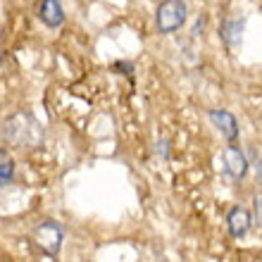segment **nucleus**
<instances>
[{
	"label": "nucleus",
	"instance_id": "3",
	"mask_svg": "<svg viewBox=\"0 0 262 262\" xmlns=\"http://www.w3.org/2000/svg\"><path fill=\"white\" fill-rule=\"evenodd\" d=\"M34 241L43 253L57 255V250L62 246V227L57 222H43L34 229Z\"/></svg>",
	"mask_w": 262,
	"mask_h": 262
},
{
	"label": "nucleus",
	"instance_id": "7",
	"mask_svg": "<svg viewBox=\"0 0 262 262\" xmlns=\"http://www.w3.org/2000/svg\"><path fill=\"white\" fill-rule=\"evenodd\" d=\"M38 14H41L43 24H48V27H60L64 21V12L60 7V0H43Z\"/></svg>",
	"mask_w": 262,
	"mask_h": 262
},
{
	"label": "nucleus",
	"instance_id": "6",
	"mask_svg": "<svg viewBox=\"0 0 262 262\" xmlns=\"http://www.w3.org/2000/svg\"><path fill=\"white\" fill-rule=\"evenodd\" d=\"M227 224H229V234L234 236V238H241V236L248 234L250 229V214L248 210H243V207H231L227 214Z\"/></svg>",
	"mask_w": 262,
	"mask_h": 262
},
{
	"label": "nucleus",
	"instance_id": "5",
	"mask_svg": "<svg viewBox=\"0 0 262 262\" xmlns=\"http://www.w3.org/2000/svg\"><path fill=\"white\" fill-rule=\"evenodd\" d=\"M210 119H212V124L217 126V131H220L224 138L234 141V138L238 136V124H236V119H234L231 112H227V110H210Z\"/></svg>",
	"mask_w": 262,
	"mask_h": 262
},
{
	"label": "nucleus",
	"instance_id": "1",
	"mask_svg": "<svg viewBox=\"0 0 262 262\" xmlns=\"http://www.w3.org/2000/svg\"><path fill=\"white\" fill-rule=\"evenodd\" d=\"M5 138L12 145L31 148V145H38L43 141V129L29 112H14L5 122Z\"/></svg>",
	"mask_w": 262,
	"mask_h": 262
},
{
	"label": "nucleus",
	"instance_id": "9",
	"mask_svg": "<svg viewBox=\"0 0 262 262\" xmlns=\"http://www.w3.org/2000/svg\"><path fill=\"white\" fill-rule=\"evenodd\" d=\"M241 29H243L241 21H224L222 38H224L229 46H238V43H241Z\"/></svg>",
	"mask_w": 262,
	"mask_h": 262
},
{
	"label": "nucleus",
	"instance_id": "10",
	"mask_svg": "<svg viewBox=\"0 0 262 262\" xmlns=\"http://www.w3.org/2000/svg\"><path fill=\"white\" fill-rule=\"evenodd\" d=\"M253 207H255V222L262 227V193L255 195V203H253Z\"/></svg>",
	"mask_w": 262,
	"mask_h": 262
},
{
	"label": "nucleus",
	"instance_id": "4",
	"mask_svg": "<svg viewBox=\"0 0 262 262\" xmlns=\"http://www.w3.org/2000/svg\"><path fill=\"white\" fill-rule=\"evenodd\" d=\"M222 162H224V169L231 179H243L246 172H248V158L241 152V148L236 145H229L222 152Z\"/></svg>",
	"mask_w": 262,
	"mask_h": 262
},
{
	"label": "nucleus",
	"instance_id": "2",
	"mask_svg": "<svg viewBox=\"0 0 262 262\" xmlns=\"http://www.w3.org/2000/svg\"><path fill=\"white\" fill-rule=\"evenodd\" d=\"M186 21V5L181 0H165L158 10V27L160 31H177Z\"/></svg>",
	"mask_w": 262,
	"mask_h": 262
},
{
	"label": "nucleus",
	"instance_id": "8",
	"mask_svg": "<svg viewBox=\"0 0 262 262\" xmlns=\"http://www.w3.org/2000/svg\"><path fill=\"white\" fill-rule=\"evenodd\" d=\"M14 177V160L7 155V150H0V186H7Z\"/></svg>",
	"mask_w": 262,
	"mask_h": 262
}]
</instances>
